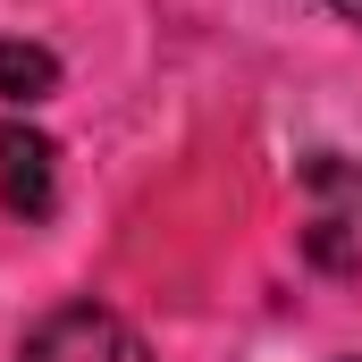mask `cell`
<instances>
[{"instance_id":"6da1fadb","label":"cell","mask_w":362,"mask_h":362,"mask_svg":"<svg viewBox=\"0 0 362 362\" xmlns=\"http://www.w3.org/2000/svg\"><path fill=\"white\" fill-rule=\"evenodd\" d=\"M17 362H152V346L110 312V303H59L25 329Z\"/></svg>"},{"instance_id":"7a4b0ae2","label":"cell","mask_w":362,"mask_h":362,"mask_svg":"<svg viewBox=\"0 0 362 362\" xmlns=\"http://www.w3.org/2000/svg\"><path fill=\"white\" fill-rule=\"evenodd\" d=\"M51 144L34 135V127H0V202L8 211H25V219H42L51 211Z\"/></svg>"},{"instance_id":"3957f363","label":"cell","mask_w":362,"mask_h":362,"mask_svg":"<svg viewBox=\"0 0 362 362\" xmlns=\"http://www.w3.org/2000/svg\"><path fill=\"white\" fill-rule=\"evenodd\" d=\"M51 93H59V59L42 42H0V101L8 110H34Z\"/></svg>"},{"instance_id":"277c9868","label":"cell","mask_w":362,"mask_h":362,"mask_svg":"<svg viewBox=\"0 0 362 362\" xmlns=\"http://www.w3.org/2000/svg\"><path fill=\"white\" fill-rule=\"evenodd\" d=\"M329 8H337V17H354V25H362V0H329Z\"/></svg>"}]
</instances>
